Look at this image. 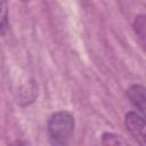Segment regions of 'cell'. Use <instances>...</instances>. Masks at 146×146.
Wrapping results in <instances>:
<instances>
[{
    "label": "cell",
    "instance_id": "7a4b0ae2",
    "mask_svg": "<svg viewBox=\"0 0 146 146\" xmlns=\"http://www.w3.org/2000/svg\"><path fill=\"white\" fill-rule=\"evenodd\" d=\"M124 124L127 130L132 135L135 139L139 141V144L144 145L145 143V121L141 115L137 112H128L124 116Z\"/></svg>",
    "mask_w": 146,
    "mask_h": 146
},
{
    "label": "cell",
    "instance_id": "5b68a950",
    "mask_svg": "<svg viewBox=\"0 0 146 146\" xmlns=\"http://www.w3.org/2000/svg\"><path fill=\"white\" fill-rule=\"evenodd\" d=\"M133 27H135L136 34H138V36L141 39V44H144V41H145V16L144 15L136 17Z\"/></svg>",
    "mask_w": 146,
    "mask_h": 146
},
{
    "label": "cell",
    "instance_id": "3957f363",
    "mask_svg": "<svg viewBox=\"0 0 146 146\" xmlns=\"http://www.w3.org/2000/svg\"><path fill=\"white\" fill-rule=\"evenodd\" d=\"M146 89L145 87L140 84H133L127 90L128 98L130 99L131 104L139 110V112L144 113L145 112V104H146Z\"/></svg>",
    "mask_w": 146,
    "mask_h": 146
},
{
    "label": "cell",
    "instance_id": "277c9868",
    "mask_svg": "<svg viewBox=\"0 0 146 146\" xmlns=\"http://www.w3.org/2000/svg\"><path fill=\"white\" fill-rule=\"evenodd\" d=\"M9 27L8 6L6 0H0V35H3Z\"/></svg>",
    "mask_w": 146,
    "mask_h": 146
},
{
    "label": "cell",
    "instance_id": "8992f818",
    "mask_svg": "<svg viewBox=\"0 0 146 146\" xmlns=\"http://www.w3.org/2000/svg\"><path fill=\"white\" fill-rule=\"evenodd\" d=\"M22 1H29V0H22Z\"/></svg>",
    "mask_w": 146,
    "mask_h": 146
},
{
    "label": "cell",
    "instance_id": "6da1fadb",
    "mask_svg": "<svg viewBox=\"0 0 146 146\" xmlns=\"http://www.w3.org/2000/svg\"><path fill=\"white\" fill-rule=\"evenodd\" d=\"M74 117L66 111L54 113L47 123V131L51 144L67 145L74 135Z\"/></svg>",
    "mask_w": 146,
    "mask_h": 146
}]
</instances>
